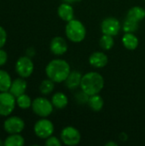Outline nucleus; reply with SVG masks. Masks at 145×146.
Segmentation results:
<instances>
[{"instance_id": "obj_3", "label": "nucleus", "mask_w": 145, "mask_h": 146, "mask_svg": "<svg viewBox=\"0 0 145 146\" xmlns=\"http://www.w3.org/2000/svg\"><path fill=\"white\" fill-rule=\"evenodd\" d=\"M65 34L71 42L80 43L86 36V29L80 21L73 19L67 22L65 27Z\"/></svg>"}, {"instance_id": "obj_15", "label": "nucleus", "mask_w": 145, "mask_h": 146, "mask_svg": "<svg viewBox=\"0 0 145 146\" xmlns=\"http://www.w3.org/2000/svg\"><path fill=\"white\" fill-rule=\"evenodd\" d=\"M82 74L80 72L73 70L71 71L69 75L68 76L67 80L64 81L66 86L68 89H75L79 86H80V83H81V80H82Z\"/></svg>"}, {"instance_id": "obj_5", "label": "nucleus", "mask_w": 145, "mask_h": 146, "mask_svg": "<svg viewBox=\"0 0 145 146\" xmlns=\"http://www.w3.org/2000/svg\"><path fill=\"white\" fill-rule=\"evenodd\" d=\"M16 105V98L9 92H0V116H9Z\"/></svg>"}, {"instance_id": "obj_19", "label": "nucleus", "mask_w": 145, "mask_h": 146, "mask_svg": "<svg viewBox=\"0 0 145 146\" xmlns=\"http://www.w3.org/2000/svg\"><path fill=\"white\" fill-rule=\"evenodd\" d=\"M89 107L95 112H99L103 110L104 105V101L99 94H95L90 96L89 101L87 103Z\"/></svg>"}, {"instance_id": "obj_29", "label": "nucleus", "mask_w": 145, "mask_h": 146, "mask_svg": "<svg viewBox=\"0 0 145 146\" xmlns=\"http://www.w3.org/2000/svg\"><path fill=\"white\" fill-rule=\"evenodd\" d=\"M8 61V54L7 52L3 50V49H0V67L3 66Z\"/></svg>"}, {"instance_id": "obj_23", "label": "nucleus", "mask_w": 145, "mask_h": 146, "mask_svg": "<svg viewBox=\"0 0 145 146\" xmlns=\"http://www.w3.org/2000/svg\"><path fill=\"white\" fill-rule=\"evenodd\" d=\"M54 89H55V82L49 78L44 80L39 86V91L44 95L50 94L54 91Z\"/></svg>"}, {"instance_id": "obj_27", "label": "nucleus", "mask_w": 145, "mask_h": 146, "mask_svg": "<svg viewBox=\"0 0 145 146\" xmlns=\"http://www.w3.org/2000/svg\"><path fill=\"white\" fill-rule=\"evenodd\" d=\"M62 140L55 136H50L48 139H45L44 145L46 146H61L62 145Z\"/></svg>"}, {"instance_id": "obj_31", "label": "nucleus", "mask_w": 145, "mask_h": 146, "mask_svg": "<svg viewBox=\"0 0 145 146\" xmlns=\"http://www.w3.org/2000/svg\"><path fill=\"white\" fill-rule=\"evenodd\" d=\"M127 139H128V136H127V134L126 133H121V135H120V139L121 140L126 141V140H127Z\"/></svg>"}, {"instance_id": "obj_10", "label": "nucleus", "mask_w": 145, "mask_h": 146, "mask_svg": "<svg viewBox=\"0 0 145 146\" xmlns=\"http://www.w3.org/2000/svg\"><path fill=\"white\" fill-rule=\"evenodd\" d=\"M121 28V22L115 17H107L101 23V31L103 34L116 36L119 34Z\"/></svg>"}, {"instance_id": "obj_12", "label": "nucleus", "mask_w": 145, "mask_h": 146, "mask_svg": "<svg viewBox=\"0 0 145 146\" xmlns=\"http://www.w3.org/2000/svg\"><path fill=\"white\" fill-rule=\"evenodd\" d=\"M89 62L92 67L96 68H104L108 64L109 58H108V56L104 52L96 51V52H93L90 56Z\"/></svg>"}, {"instance_id": "obj_33", "label": "nucleus", "mask_w": 145, "mask_h": 146, "mask_svg": "<svg viewBox=\"0 0 145 146\" xmlns=\"http://www.w3.org/2000/svg\"><path fill=\"white\" fill-rule=\"evenodd\" d=\"M106 146H117V144L114 142H109L106 144Z\"/></svg>"}, {"instance_id": "obj_9", "label": "nucleus", "mask_w": 145, "mask_h": 146, "mask_svg": "<svg viewBox=\"0 0 145 146\" xmlns=\"http://www.w3.org/2000/svg\"><path fill=\"white\" fill-rule=\"evenodd\" d=\"M25 128V121L19 116H9L3 122V129L9 134L21 133Z\"/></svg>"}, {"instance_id": "obj_20", "label": "nucleus", "mask_w": 145, "mask_h": 146, "mask_svg": "<svg viewBox=\"0 0 145 146\" xmlns=\"http://www.w3.org/2000/svg\"><path fill=\"white\" fill-rule=\"evenodd\" d=\"M12 83L9 74L3 69H0V92H9Z\"/></svg>"}, {"instance_id": "obj_22", "label": "nucleus", "mask_w": 145, "mask_h": 146, "mask_svg": "<svg viewBox=\"0 0 145 146\" xmlns=\"http://www.w3.org/2000/svg\"><path fill=\"white\" fill-rule=\"evenodd\" d=\"M115 44V39L113 36L103 34L99 40V45L100 47L104 50H109L114 47Z\"/></svg>"}, {"instance_id": "obj_8", "label": "nucleus", "mask_w": 145, "mask_h": 146, "mask_svg": "<svg viewBox=\"0 0 145 146\" xmlns=\"http://www.w3.org/2000/svg\"><path fill=\"white\" fill-rule=\"evenodd\" d=\"M61 140L66 145L75 146L79 144L81 134L76 127L68 126L64 127L61 133Z\"/></svg>"}, {"instance_id": "obj_17", "label": "nucleus", "mask_w": 145, "mask_h": 146, "mask_svg": "<svg viewBox=\"0 0 145 146\" xmlns=\"http://www.w3.org/2000/svg\"><path fill=\"white\" fill-rule=\"evenodd\" d=\"M51 103L53 106L58 110H62L68 104V98L66 94L61 92H56L51 98Z\"/></svg>"}, {"instance_id": "obj_32", "label": "nucleus", "mask_w": 145, "mask_h": 146, "mask_svg": "<svg viewBox=\"0 0 145 146\" xmlns=\"http://www.w3.org/2000/svg\"><path fill=\"white\" fill-rule=\"evenodd\" d=\"M65 3H79L81 2L82 0H63Z\"/></svg>"}, {"instance_id": "obj_14", "label": "nucleus", "mask_w": 145, "mask_h": 146, "mask_svg": "<svg viewBox=\"0 0 145 146\" xmlns=\"http://www.w3.org/2000/svg\"><path fill=\"white\" fill-rule=\"evenodd\" d=\"M57 15L62 21L68 22L73 19L74 10L71 3L64 2L61 3L59 7L57 8Z\"/></svg>"}, {"instance_id": "obj_1", "label": "nucleus", "mask_w": 145, "mask_h": 146, "mask_svg": "<svg viewBox=\"0 0 145 146\" xmlns=\"http://www.w3.org/2000/svg\"><path fill=\"white\" fill-rule=\"evenodd\" d=\"M71 72L69 63L63 59H53L45 67V74L47 78L55 83L64 82Z\"/></svg>"}, {"instance_id": "obj_21", "label": "nucleus", "mask_w": 145, "mask_h": 146, "mask_svg": "<svg viewBox=\"0 0 145 146\" xmlns=\"http://www.w3.org/2000/svg\"><path fill=\"white\" fill-rule=\"evenodd\" d=\"M24 144L25 139L20 133L9 134L4 140L5 146H22Z\"/></svg>"}, {"instance_id": "obj_11", "label": "nucleus", "mask_w": 145, "mask_h": 146, "mask_svg": "<svg viewBox=\"0 0 145 146\" xmlns=\"http://www.w3.org/2000/svg\"><path fill=\"white\" fill-rule=\"evenodd\" d=\"M50 50L56 56H62L68 51V45L67 41L62 37L57 36L51 39L50 44Z\"/></svg>"}, {"instance_id": "obj_28", "label": "nucleus", "mask_w": 145, "mask_h": 146, "mask_svg": "<svg viewBox=\"0 0 145 146\" xmlns=\"http://www.w3.org/2000/svg\"><path fill=\"white\" fill-rule=\"evenodd\" d=\"M7 41V33L6 30L0 26V49H2Z\"/></svg>"}, {"instance_id": "obj_4", "label": "nucleus", "mask_w": 145, "mask_h": 146, "mask_svg": "<svg viewBox=\"0 0 145 146\" xmlns=\"http://www.w3.org/2000/svg\"><path fill=\"white\" fill-rule=\"evenodd\" d=\"M32 110L38 116L41 118H46L52 114L54 106L51 101L49 99L43 97H38L32 100Z\"/></svg>"}, {"instance_id": "obj_2", "label": "nucleus", "mask_w": 145, "mask_h": 146, "mask_svg": "<svg viewBox=\"0 0 145 146\" xmlns=\"http://www.w3.org/2000/svg\"><path fill=\"white\" fill-rule=\"evenodd\" d=\"M104 87V79L97 72H89L82 76L80 88L89 96L99 94Z\"/></svg>"}, {"instance_id": "obj_24", "label": "nucleus", "mask_w": 145, "mask_h": 146, "mask_svg": "<svg viewBox=\"0 0 145 146\" xmlns=\"http://www.w3.org/2000/svg\"><path fill=\"white\" fill-rule=\"evenodd\" d=\"M122 29L125 33H134L138 31V22L136 21H133L132 19H129L127 17H126L124 22H123V26H122Z\"/></svg>"}, {"instance_id": "obj_7", "label": "nucleus", "mask_w": 145, "mask_h": 146, "mask_svg": "<svg viewBox=\"0 0 145 146\" xmlns=\"http://www.w3.org/2000/svg\"><path fill=\"white\" fill-rule=\"evenodd\" d=\"M33 131L38 138L41 139H46L49 137L52 136L55 131V127L50 120L46 118H42L36 121V123L34 124Z\"/></svg>"}, {"instance_id": "obj_26", "label": "nucleus", "mask_w": 145, "mask_h": 146, "mask_svg": "<svg viewBox=\"0 0 145 146\" xmlns=\"http://www.w3.org/2000/svg\"><path fill=\"white\" fill-rule=\"evenodd\" d=\"M89 98H90V96H89L88 94H86L85 92H83L82 90L75 95V100H76L79 104H87L88 101H89Z\"/></svg>"}, {"instance_id": "obj_13", "label": "nucleus", "mask_w": 145, "mask_h": 146, "mask_svg": "<svg viewBox=\"0 0 145 146\" xmlns=\"http://www.w3.org/2000/svg\"><path fill=\"white\" fill-rule=\"evenodd\" d=\"M27 88V83L25 80L24 78H16L15 80H12L10 88H9V92L13 94L15 98L24 94L26 91Z\"/></svg>"}, {"instance_id": "obj_30", "label": "nucleus", "mask_w": 145, "mask_h": 146, "mask_svg": "<svg viewBox=\"0 0 145 146\" xmlns=\"http://www.w3.org/2000/svg\"><path fill=\"white\" fill-rule=\"evenodd\" d=\"M26 56H29V57H31V58H32V57L35 55V50H34L33 48L30 47V48H28V49L26 50Z\"/></svg>"}, {"instance_id": "obj_6", "label": "nucleus", "mask_w": 145, "mask_h": 146, "mask_svg": "<svg viewBox=\"0 0 145 146\" xmlns=\"http://www.w3.org/2000/svg\"><path fill=\"white\" fill-rule=\"evenodd\" d=\"M15 69L20 77L24 79L30 77L34 70V64L32 58L27 56L19 57L15 62Z\"/></svg>"}, {"instance_id": "obj_35", "label": "nucleus", "mask_w": 145, "mask_h": 146, "mask_svg": "<svg viewBox=\"0 0 145 146\" xmlns=\"http://www.w3.org/2000/svg\"><path fill=\"white\" fill-rule=\"evenodd\" d=\"M144 1H145V0H144Z\"/></svg>"}, {"instance_id": "obj_18", "label": "nucleus", "mask_w": 145, "mask_h": 146, "mask_svg": "<svg viewBox=\"0 0 145 146\" xmlns=\"http://www.w3.org/2000/svg\"><path fill=\"white\" fill-rule=\"evenodd\" d=\"M126 17L139 22L145 18V9L140 6H134L128 10Z\"/></svg>"}, {"instance_id": "obj_16", "label": "nucleus", "mask_w": 145, "mask_h": 146, "mask_svg": "<svg viewBox=\"0 0 145 146\" xmlns=\"http://www.w3.org/2000/svg\"><path fill=\"white\" fill-rule=\"evenodd\" d=\"M138 37L132 33H126L122 37V44L126 49L129 50H134L138 46Z\"/></svg>"}, {"instance_id": "obj_25", "label": "nucleus", "mask_w": 145, "mask_h": 146, "mask_svg": "<svg viewBox=\"0 0 145 146\" xmlns=\"http://www.w3.org/2000/svg\"><path fill=\"white\" fill-rule=\"evenodd\" d=\"M32 101L31 98L28 95H26V93L16 98V104L21 110L29 109L30 107H32Z\"/></svg>"}, {"instance_id": "obj_34", "label": "nucleus", "mask_w": 145, "mask_h": 146, "mask_svg": "<svg viewBox=\"0 0 145 146\" xmlns=\"http://www.w3.org/2000/svg\"><path fill=\"white\" fill-rule=\"evenodd\" d=\"M4 145V141H3L2 139H0V146Z\"/></svg>"}]
</instances>
